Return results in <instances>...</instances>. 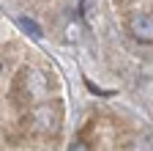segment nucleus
<instances>
[{
	"label": "nucleus",
	"instance_id": "obj_1",
	"mask_svg": "<svg viewBox=\"0 0 153 151\" xmlns=\"http://www.w3.org/2000/svg\"><path fill=\"white\" fill-rule=\"evenodd\" d=\"M49 93V80L44 77L38 69H19L11 80V91H8V99L19 113H27L33 104H38L44 96Z\"/></svg>",
	"mask_w": 153,
	"mask_h": 151
},
{
	"label": "nucleus",
	"instance_id": "obj_2",
	"mask_svg": "<svg viewBox=\"0 0 153 151\" xmlns=\"http://www.w3.org/2000/svg\"><path fill=\"white\" fill-rule=\"evenodd\" d=\"M126 25H128V33L137 41H145V44L153 41V14L150 11H131Z\"/></svg>",
	"mask_w": 153,
	"mask_h": 151
},
{
	"label": "nucleus",
	"instance_id": "obj_3",
	"mask_svg": "<svg viewBox=\"0 0 153 151\" xmlns=\"http://www.w3.org/2000/svg\"><path fill=\"white\" fill-rule=\"evenodd\" d=\"M19 28H22V30H27L30 36H41V28H38L36 22H30L27 17H22V20H19Z\"/></svg>",
	"mask_w": 153,
	"mask_h": 151
},
{
	"label": "nucleus",
	"instance_id": "obj_4",
	"mask_svg": "<svg viewBox=\"0 0 153 151\" xmlns=\"http://www.w3.org/2000/svg\"><path fill=\"white\" fill-rule=\"evenodd\" d=\"M128 148H131V151H153V143H150L148 137H137Z\"/></svg>",
	"mask_w": 153,
	"mask_h": 151
},
{
	"label": "nucleus",
	"instance_id": "obj_5",
	"mask_svg": "<svg viewBox=\"0 0 153 151\" xmlns=\"http://www.w3.org/2000/svg\"><path fill=\"white\" fill-rule=\"evenodd\" d=\"M93 8H96V0H82V14L88 17V20L93 17Z\"/></svg>",
	"mask_w": 153,
	"mask_h": 151
},
{
	"label": "nucleus",
	"instance_id": "obj_6",
	"mask_svg": "<svg viewBox=\"0 0 153 151\" xmlns=\"http://www.w3.org/2000/svg\"><path fill=\"white\" fill-rule=\"evenodd\" d=\"M71 151H90V148H88V143H82V140H79V143H76Z\"/></svg>",
	"mask_w": 153,
	"mask_h": 151
}]
</instances>
